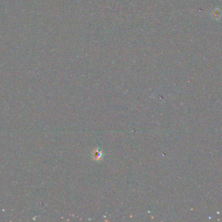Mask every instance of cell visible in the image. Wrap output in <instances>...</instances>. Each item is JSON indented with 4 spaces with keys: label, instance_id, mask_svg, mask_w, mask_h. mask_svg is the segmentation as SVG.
<instances>
[]
</instances>
